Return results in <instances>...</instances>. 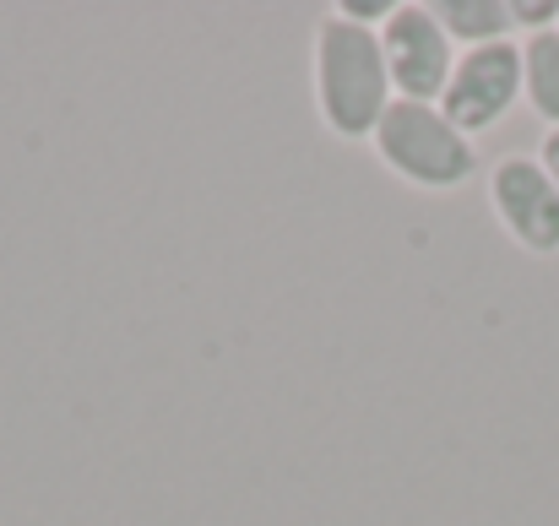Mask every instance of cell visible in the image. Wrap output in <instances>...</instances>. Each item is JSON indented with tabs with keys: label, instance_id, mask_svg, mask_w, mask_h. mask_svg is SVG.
<instances>
[{
	"label": "cell",
	"instance_id": "6da1fadb",
	"mask_svg": "<svg viewBox=\"0 0 559 526\" xmlns=\"http://www.w3.org/2000/svg\"><path fill=\"white\" fill-rule=\"evenodd\" d=\"M391 71L380 49V27L343 22L337 11L316 27V109L332 136L359 142L374 136L380 115L391 109Z\"/></svg>",
	"mask_w": 559,
	"mask_h": 526
},
{
	"label": "cell",
	"instance_id": "7a4b0ae2",
	"mask_svg": "<svg viewBox=\"0 0 559 526\" xmlns=\"http://www.w3.org/2000/svg\"><path fill=\"white\" fill-rule=\"evenodd\" d=\"M374 158L396 179L418 184V190H456L478 175V147L467 131H456L440 104H413V98H391V109L374 125Z\"/></svg>",
	"mask_w": 559,
	"mask_h": 526
},
{
	"label": "cell",
	"instance_id": "3957f363",
	"mask_svg": "<svg viewBox=\"0 0 559 526\" xmlns=\"http://www.w3.org/2000/svg\"><path fill=\"white\" fill-rule=\"evenodd\" d=\"M522 98V44L516 38H500V44H478V49H462L456 55V71L445 82V98H440V115L478 136V131H495Z\"/></svg>",
	"mask_w": 559,
	"mask_h": 526
},
{
	"label": "cell",
	"instance_id": "277c9868",
	"mask_svg": "<svg viewBox=\"0 0 559 526\" xmlns=\"http://www.w3.org/2000/svg\"><path fill=\"white\" fill-rule=\"evenodd\" d=\"M380 49H385V71H391V93L413 98V104H440L445 82L456 71L451 55V33L435 22L429 5H396L380 27Z\"/></svg>",
	"mask_w": 559,
	"mask_h": 526
},
{
	"label": "cell",
	"instance_id": "5b68a950",
	"mask_svg": "<svg viewBox=\"0 0 559 526\" xmlns=\"http://www.w3.org/2000/svg\"><path fill=\"white\" fill-rule=\"evenodd\" d=\"M489 201L506 234L527 255H555L559 250V184L549 169L527 153H511L489 169Z\"/></svg>",
	"mask_w": 559,
	"mask_h": 526
},
{
	"label": "cell",
	"instance_id": "8992f818",
	"mask_svg": "<svg viewBox=\"0 0 559 526\" xmlns=\"http://www.w3.org/2000/svg\"><path fill=\"white\" fill-rule=\"evenodd\" d=\"M522 98L549 131H559V27L522 44Z\"/></svg>",
	"mask_w": 559,
	"mask_h": 526
},
{
	"label": "cell",
	"instance_id": "52a82bcc",
	"mask_svg": "<svg viewBox=\"0 0 559 526\" xmlns=\"http://www.w3.org/2000/svg\"><path fill=\"white\" fill-rule=\"evenodd\" d=\"M429 11H435V22H440L451 38H462L467 49L500 44V38L516 33L511 0H440V5H429Z\"/></svg>",
	"mask_w": 559,
	"mask_h": 526
},
{
	"label": "cell",
	"instance_id": "ba28073f",
	"mask_svg": "<svg viewBox=\"0 0 559 526\" xmlns=\"http://www.w3.org/2000/svg\"><path fill=\"white\" fill-rule=\"evenodd\" d=\"M511 16H516V27L549 33L559 27V0H511Z\"/></svg>",
	"mask_w": 559,
	"mask_h": 526
},
{
	"label": "cell",
	"instance_id": "9c48e42d",
	"mask_svg": "<svg viewBox=\"0 0 559 526\" xmlns=\"http://www.w3.org/2000/svg\"><path fill=\"white\" fill-rule=\"evenodd\" d=\"M538 164H544V169H549V179L559 184V131H549V136H544V147H538Z\"/></svg>",
	"mask_w": 559,
	"mask_h": 526
}]
</instances>
